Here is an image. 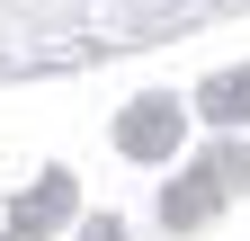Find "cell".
Segmentation results:
<instances>
[{
	"instance_id": "6da1fadb",
	"label": "cell",
	"mask_w": 250,
	"mask_h": 241,
	"mask_svg": "<svg viewBox=\"0 0 250 241\" xmlns=\"http://www.w3.org/2000/svg\"><path fill=\"white\" fill-rule=\"evenodd\" d=\"M241 179H250V161H241V152H214V161H206V179H188V188L161 205V215H170V223H197V215H206L224 188H241Z\"/></svg>"
},
{
	"instance_id": "7a4b0ae2",
	"label": "cell",
	"mask_w": 250,
	"mask_h": 241,
	"mask_svg": "<svg viewBox=\"0 0 250 241\" xmlns=\"http://www.w3.org/2000/svg\"><path fill=\"white\" fill-rule=\"evenodd\" d=\"M116 143H125V152H170V143H179V116L152 99V107H134V116L116 125Z\"/></svg>"
},
{
	"instance_id": "3957f363",
	"label": "cell",
	"mask_w": 250,
	"mask_h": 241,
	"mask_svg": "<svg viewBox=\"0 0 250 241\" xmlns=\"http://www.w3.org/2000/svg\"><path fill=\"white\" fill-rule=\"evenodd\" d=\"M214 125H232V116H250V63L241 72H224V80H206V99H197Z\"/></svg>"
}]
</instances>
